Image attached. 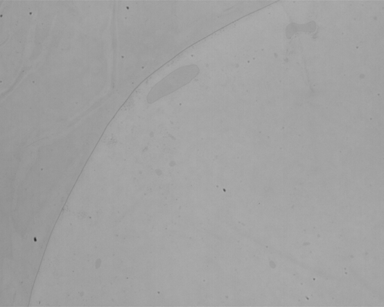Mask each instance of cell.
Listing matches in <instances>:
<instances>
[{"label": "cell", "mask_w": 384, "mask_h": 307, "mask_svg": "<svg viewBox=\"0 0 384 307\" xmlns=\"http://www.w3.org/2000/svg\"><path fill=\"white\" fill-rule=\"evenodd\" d=\"M198 73L199 68L196 65H189L177 69L154 87L147 97L148 102H154L189 83Z\"/></svg>", "instance_id": "obj_1"}]
</instances>
